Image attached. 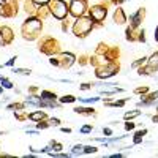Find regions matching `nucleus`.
Returning <instances> with one entry per match:
<instances>
[{"mask_svg":"<svg viewBox=\"0 0 158 158\" xmlns=\"http://www.w3.org/2000/svg\"><path fill=\"white\" fill-rule=\"evenodd\" d=\"M49 2H51V0H33V3H35V5H40V6L46 5V3H49Z\"/></svg>","mask_w":158,"mask_h":158,"instance_id":"21","label":"nucleus"},{"mask_svg":"<svg viewBox=\"0 0 158 158\" xmlns=\"http://www.w3.org/2000/svg\"><path fill=\"white\" fill-rule=\"evenodd\" d=\"M22 30H24L25 38H29V35H30V38H33V36L38 35L40 30H41V21L35 19V18L27 19V21H25V24H24V27H22Z\"/></svg>","mask_w":158,"mask_h":158,"instance_id":"2","label":"nucleus"},{"mask_svg":"<svg viewBox=\"0 0 158 158\" xmlns=\"http://www.w3.org/2000/svg\"><path fill=\"white\" fill-rule=\"evenodd\" d=\"M115 71H117V68L115 67H109V68H98L97 70V76L98 77H104V79H106V77H111V76H114L115 74Z\"/></svg>","mask_w":158,"mask_h":158,"instance_id":"6","label":"nucleus"},{"mask_svg":"<svg viewBox=\"0 0 158 158\" xmlns=\"http://www.w3.org/2000/svg\"><path fill=\"white\" fill-rule=\"evenodd\" d=\"M94 27V22H92V18H79L74 25H73V32L76 36H87Z\"/></svg>","mask_w":158,"mask_h":158,"instance_id":"1","label":"nucleus"},{"mask_svg":"<svg viewBox=\"0 0 158 158\" xmlns=\"http://www.w3.org/2000/svg\"><path fill=\"white\" fill-rule=\"evenodd\" d=\"M114 21L118 22V24H123V22L127 21V19H125V15H123V11H122L120 8L115 10V13H114Z\"/></svg>","mask_w":158,"mask_h":158,"instance_id":"9","label":"nucleus"},{"mask_svg":"<svg viewBox=\"0 0 158 158\" xmlns=\"http://www.w3.org/2000/svg\"><path fill=\"white\" fill-rule=\"evenodd\" d=\"M149 98H150V101H153V103H155V100L158 98V92H153V94H150V97H149Z\"/></svg>","mask_w":158,"mask_h":158,"instance_id":"25","label":"nucleus"},{"mask_svg":"<svg viewBox=\"0 0 158 158\" xmlns=\"http://www.w3.org/2000/svg\"><path fill=\"white\" fill-rule=\"evenodd\" d=\"M59 123H60L59 118H51V120H49V125H54V127H57Z\"/></svg>","mask_w":158,"mask_h":158,"instance_id":"24","label":"nucleus"},{"mask_svg":"<svg viewBox=\"0 0 158 158\" xmlns=\"http://www.w3.org/2000/svg\"><path fill=\"white\" fill-rule=\"evenodd\" d=\"M51 15L57 19L67 18V15H68L67 3H65L63 0H54V2H51Z\"/></svg>","mask_w":158,"mask_h":158,"instance_id":"3","label":"nucleus"},{"mask_svg":"<svg viewBox=\"0 0 158 158\" xmlns=\"http://www.w3.org/2000/svg\"><path fill=\"white\" fill-rule=\"evenodd\" d=\"M82 103H95V101H100V98H81Z\"/></svg>","mask_w":158,"mask_h":158,"instance_id":"20","label":"nucleus"},{"mask_svg":"<svg viewBox=\"0 0 158 158\" xmlns=\"http://www.w3.org/2000/svg\"><path fill=\"white\" fill-rule=\"evenodd\" d=\"M3 3H5V0H0V6H2Z\"/></svg>","mask_w":158,"mask_h":158,"instance_id":"33","label":"nucleus"},{"mask_svg":"<svg viewBox=\"0 0 158 158\" xmlns=\"http://www.w3.org/2000/svg\"><path fill=\"white\" fill-rule=\"evenodd\" d=\"M133 128H135V123H131V122L125 123V130H133Z\"/></svg>","mask_w":158,"mask_h":158,"instance_id":"26","label":"nucleus"},{"mask_svg":"<svg viewBox=\"0 0 158 158\" xmlns=\"http://www.w3.org/2000/svg\"><path fill=\"white\" fill-rule=\"evenodd\" d=\"M76 98L73 97V95H65V97H62L60 98V103H73Z\"/></svg>","mask_w":158,"mask_h":158,"instance_id":"14","label":"nucleus"},{"mask_svg":"<svg viewBox=\"0 0 158 158\" xmlns=\"http://www.w3.org/2000/svg\"><path fill=\"white\" fill-rule=\"evenodd\" d=\"M73 63H74V56L73 54H62V62H60L62 67L70 68Z\"/></svg>","mask_w":158,"mask_h":158,"instance_id":"8","label":"nucleus"},{"mask_svg":"<svg viewBox=\"0 0 158 158\" xmlns=\"http://www.w3.org/2000/svg\"><path fill=\"white\" fill-rule=\"evenodd\" d=\"M62 131H63V133H70L71 130H70V128H62Z\"/></svg>","mask_w":158,"mask_h":158,"instance_id":"31","label":"nucleus"},{"mask_svg":"<svg viewBox=\"0 0 158 158\" xmlns=\"http://www.w3.org/2000/svg\"><path fill=\"white\" fill-rule=\"evenodd\" d=\"M146 60H147L146 57H142V59H139L138 62H135V63H133V67H135V68H136V67H139V65H141V63H144V62H146Z\"/></svg>","mask_w":158,"mask_h":158,"instance_id":"23","label":"nucleus"},{"mask_svg":"<svg viewBox=\"0 0 158 158\" xmlns=\"http://www.w3.org/2000/svg\"><path fill=\"white\" fill-rule=\"evenodd\" d=\"M90 18L94 22H101L106 18V8L104 6H94L90 10Z\"/></svg>","mask_w":158,"mask_h":158,"instance_id":"5","label":"nucleus"},{"mask_svg":"<svg viewBox=\"0 0 158 158\" xmlns=\"http://www.w3.org/2000/svg\"><path fill=\"white\" fill-rule=\"evenodd\" d=\"M15 60H16V57H13L11 60H8V62H6V65H8V67H11V65L15 63Z\"/></svg>","mask_w":158,"mask_h":158,"instance_id":"28","label":"nucleus"},{"mask_svg":"<svg viewBox=\"0 0 158 158\" xmlns=\"http://www.w3.org/2000/svg\"><path fill=\"white\" fill-rule=\"evenodd\" d=\"M147 131L146 130H142V131H138V133L135 135V144H139L141 141H142V138H144V135H146Z\"/></svg>","mask_w":158,"mask_h":158,"instance_id":"13","label":"nucleus"},{"mask_svg":"<svg viewBox=\"0 0 158 158\" xmlns=\"http://www.w3.org/2000/svg\"><path fill=\"white\" fill-rule=\"evenodd\" d=\"M0 94H2V89H0Z\"/></svg>","mask_w":158,"mask_h":158,"instance_id":"34","label":"nucleus"},{"mask_svg":"<svg viewBox=\"0 0 158 158\" xmlns=\"http://www.w3.org/2000/svg\"><path fill=\"white\" fill-rule=\"evenodd\" d=\"M90 131H92V127H90V125H85V127L81 128V133H84V135H85V133H90Z\"/></svg>","mask_w":158,"mask_h":158,"instance_id":"22","label":"nucleus"},{"mask_svg":"<svg viewBox=\"0 0 158 158\" xmlns=\"http://www.w3.org/2000/svg\"><path fill=\"white\" fill-rule=\"evenodd\" d=\"M81 89H82V90H87V89H90V84H82Z\"/></svg>","mask_w":158,"mask_h":158,"instance_id":"29","label":"nucleus"},{"mask_svg":"<svg viewBox=\"0 0 158 158\" xmlns=\"http://www.w3.org/2000/svg\"><path fill=\"white\" fill-rule=\"evenodd\" d=\"M155 40L158 41V27H156V30H155Z\"/></svg>","mask_w":158,"mask_h":158,"instance_id":"32","label":"nucleus"},{"mask_svg":"<svg viewBox=\"0 0 158 158\" xmlns=\"http://www.w3.org/2000/svg\"><path fill=\"white\" fill-rule=\"evenodd\" d=\"M82 149H84V147L81 146V144H79V146H74V147H73V150H71V155H77V153H81V152H82Z\"/></svg>","mask_w":158,"mask_h":158,"instance_id":"16","label":"nucleus"},{"mask_svg":"<svg viewBox=\"0 0 158 158\" xmlns=\"http://www.w3.org/2000/svg\"><path fill=\"white\" fill-rule=\"evenodd\" d=\"M103 131H104V135H111V133H112V131H111L109 128H104Z\"/></svg>","mask_w":158,"mask_h":158,"instance_id":"30","label":"nucleus"},{"mask_svg":"<svg viewBox=\"0 0 158 158\" xmlns=\"http://www.w3.org/2000/svg\"><path fill=\"white\" fill-rule=\"evenodd\" d=\"M3 87H5V89H13V84L8 81V79L3 77V79H2V89H3Z\"/></svg>","mask_w":158,"mask_h":158,"instance_id":"18","label":"nucleus"},{"mask_svg":"<svg viewBox=\"0 0 158 158\" xmlns=\"http://www.w3.org/2000/svg\"><path fill=\"white\" fill-rule=\"evenodd\" d=\"M82 152H84V153H95V152H97V147H94V146H87V147L82 149Z\"/></svg>","mask_w":158,"mask_h":158,"instance_id":"15","label":"nucleus"},{"mask_svg":"<svg viewBox=\"0 0 158 158\" xmlns=\"http://www.w3.org/2000/svg\"><path fill=\"white\" fill-rule=\"evenodd\" d=\"M141 114V111H133V112H127L125 114V118H133V117H138Z\"/></svg>","mask_w":158,"mask_h":158,"instance_id":"19","label":"nucleus"},{"mask_svg":"<svg viewBox=\"0 0 158 158\" xmlns=\"http://www.w3.org/2000/svg\"><path fill=\"white\" fill-rule=\"evenodd\" d=\"M85 0H71L70 2V6H68V11L71 13L73 16L79 18V16H82L84 13H85Z\"/></svg>","mask_w":158,"mask_h":158,"instance_id":"4","label":"nucleus"},{"mask_svg":"<svg viewBox=\"0 0 158 158\" xmlns=\"http://www.w3.org/2000/svg\"><path fill=\"white\" fill-rule=\"evenodd\" d=\"M29 118H30V120H43V118H44V112H35V114H30Z\"/></svg>","mask_w":158,"mask_h":158,"instance_id":"12","label":"nucleus"},{"mask_svg":"<svg viewBox=\"0 0 158 158\" xmlns=\"http://www.w3.org/2000/svg\"><path fill=\"white\" fill-rule=\"evenodd\" d=\"M41 100H46V101H52V100H56V94H52V92H48V90H43L41 92V97H40Z\"/></svg>","mask_w":158,"mask_h":158,"instance_id":"11","label":"nucleus"},{"mask_svg":"<svg viewBox=\"0 0 158 158\" xmlns=\"http://www.w3.org/2000/svg\"><path fill=\"white\" fill-rule=\"evenodd\" d=\"M147 67H150L152 70L158 68V52H155V54H152V57L147 60Z\"/></svg>","mask_w":158,"mask_h":158,"instance_id":"10","label":"nucleus"},{"mask_svg":"<svg viewBox=\"0 0 158 158\" xmlns=\"http://www.w3.org/2000/svg\"><path fill=\"white\" fill-rule=\"evenodd\" d=\"M144 16V10H138L135 15L130 16V21H131V27H138L139 22H141V18Z\"/></svg>","mask_w":158,"mask_h":158,"instance_id":"7","label":"nucleus"},{"mask_svg":"<svg viewBox=\"0 0 158 158\" xmlns=\"http://www.w3.org/2000/svg\"><path fill=\"white\" fill-rule=\"evenodd\" d=\"M13 73H18V74H30V70H25V68H15Z\"/></svg>","mask_w":158,"mask_h":158,"instance_id":"17","label":"nucleus"},{"mask_svg":"<svg viewBox=\"0 0 158 158\" xmlns=\"http://www.w3.org/2000/svg\"><path fill=\"white\" fill-rule=\"evenodd\" d=\"M74 112H77V114H82V112H84V108H74Z\"/></svg>","mask_w":158,"mask_h":158,"instance_id":"27","label":"nucleus"}]
</instances>
